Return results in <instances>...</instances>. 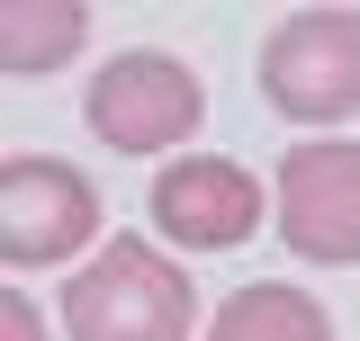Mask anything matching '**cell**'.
Returning <instances> with one entry per match:
<instances>
[{"mask_svg": "<svg viewBox=\"0 0 360 341\" xmlns=\"http://www.w3.org/2000/svg\"><path fill=\"white\" fill-rule=\"evenodd\" d=\"M198 341H342V333H333V305L307 297L297 279H252L207 314Z\"/></svg>", "mask_w": 360, "mask_h": 341, "instance_id": "7", "label": "cell"}, {"mask_svg": "<svg viewBox=\"0 0 360 341\" xmlns=\"http://www.w3.org/2000/svg\"><path fill=\"white\" fill-rule=\"evenodd\" d=\"M144 215H153V243L180 252H243L270 225V189L262 170H243L234 153H180L144 180Z\"/></svg>", "mask_w": 360, "mask_h": 341, "instance_id": "6", "label": "cell"}, {"mask_svg": "<svg viewBox=\"0 0 360 341\" xmlns=\"http://www.w3.org/2000/svg\"><path fill=\"white\" fill-rule=\"evenodd\" d=\"M262 108L307 135H333L360 117V9H288L270 18L262 54H252Z\"/></svg>", "mask_w": 360, "mask_h": 341, "instance_id": "3", "label": "cell"}, {"mask_svg": "<svg viewBox=\"0 0 360 341\" xmlns=\"http://www.w3.org/2000/svg\"><path fill=\"white\" fill-rule=\"evenodd\" d=\"M63 341H189L198 333V288L180 252L144 234H108L99 252L63 279Z\"/></svg>", "mask_w": 360, "mask_h": 341, "instance_id": "1", "label": "cell"}, {"mask_svg": "<svg viewBox=\"0 0 360 341\" xmlns=\"http://www.w3.org/2000/svg\"><path fill=\"white\" fill-rule=\"evenodd\" d=\"M90 27H99L90 0H9L0 9V72L9 81H45L90 45Z\"/></svg>", "mask_w": 360, "mask_h": 341, "instance_id": "8", "label": "cell"}, {"mask_svg": "<svg viewBox=\"0 0 360 341\" xmlns=\"http://www.w3.org/2000/svg\"><path fill=\"white\" fill-rule=\"evenodd\" d=\"M108 243L99 180L72 170L63 153H9L0 162V269L37 279V269H82Z\"/></svg>", "mask_w": 360, "mask_h": 341, "instance_id": "4", "label": "cell"}, {"mask_svg": "<svg viewBox=\"0 0 360 341\" xmlns=\"http://www.w3.org/2000/svg\"><path fill=\"white\" fill-rule=\"evenodd\" d=\"M82 126L108 153H127V162H180L198 144V126H207V81L172 45H127V54H108L90 72Z\"/></svg>", "mask_w": 360, "mask_h": 341, "instance_id": "2", "label": "cell"}, {"mask_svg": "<svg viewBox=\"0 0 360 341\" xmlns=\"http://www.w3.org/2000/svg\"><path fill=\"white\" fill-rule=\"evenodd\" d=\"M0 341H54V333H45V314H37V297H27L18 279L0 288Z\"/></svg>", "mask_w": 360, "mask_h": 341, "instance_id": "9", "label": "cell"}, {"mask_svg": "<svg viewBox=\"0 0 360 341\" xmlns=\"http://www.w3.org/2000/svg\"><path fill=\"white\" fill-rule=\"evenodd\" d=\"M270 225L315 269H360V144L352 135H297L270 162Z\"/></svg>", "mask_w": 360, "mask_h": 341, "instance_id": "5", "label": "cell"}]
</instances>
